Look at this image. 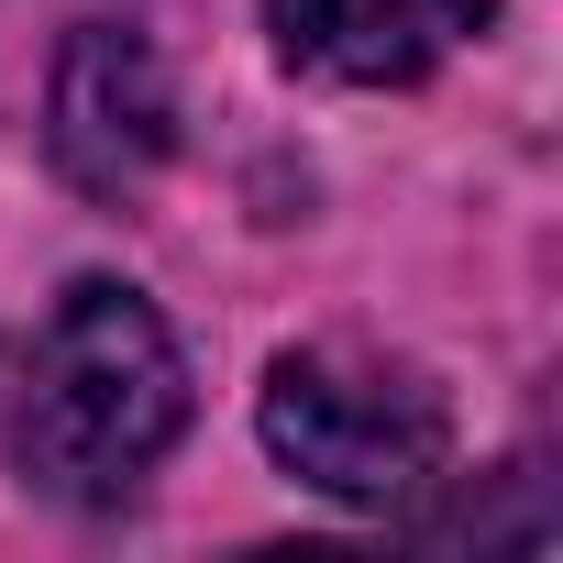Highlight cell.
<instances>
[{"mask_svg":"<svg viewBox=\"0 0 563 563\" xmlns=\"http://www.w3.org/2000/svg\"><path fill=\"white\" fill-rule=\"evenodd\" d=\"M497 23V0H265V34L321 89H420Z\"/></svg>","mask_w":563,"mask_h":563,"instance_id":"277c9868","label":"cell"},{"mask_svg":"<svg viewBox=\"0 0 563 563\" xmlns=\"http://www.w3.org/2000/svg\"><path fill=\"white\" fill-rule=\"evenodd\" d=\"M188 431V354L166 310L122 276H78L34 332V376L12 398V475L56 508H122Z\"/></svg>","mask_w":563,"mask_h":563,"instance_id":"6da1fadb","label":"cell"},{"mask_svg":"<svg viewBox=\"0 0 563 563\" xmlns=\"http://www.w3.org/2000/svg\"><path fill=\"white\" fill-rule=\"evenodd\" d=\"M45 155L78 199H144L177 155V78L133 23H78L45 89Z\"/></svg>","mask_w":563,"mask_h":563,"instance_id":"3957f363","label":"cell"},{"mask_svg":"<svg viewBox=\"0 0 563 563\" xmlns=\"http://www.w3.org/2000/svg\"><path fill=\"white\" fill-rule=\"evenodd\" d=\"M254 431L332 508H420L453 464V409L420 365L354 343H288L254 387Z\"/></svg>","mask_w":563,"mask_h":563,"instance_id":"7a4b0ae2","label":"cell"}]
</instances>
